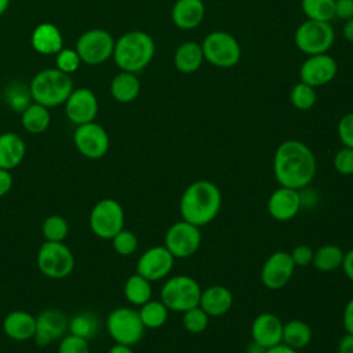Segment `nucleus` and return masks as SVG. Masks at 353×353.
Returning a JSON list of instances; mask_svg holds the SVG:
<instances>
[{
	"label": "nucleus",
	"mask_w": 353,
	"mask_h": 353,
	"mask_svg": "<svg viewBox=\"0 0 353 353\" xmlns=\"http://www.w3.org/2000/svg\"><path fill=\"white\" fill-rule=\"evenodd\" d=\"M316 168L314 153L301 141H284L274 152L273 174L280 186L301 190L310 185L316 175Z\"/></svg>",
	"instance_id": "f257e3e1"
},
{
	"label": "nucleus",
	"mask_w": 353,
	"mask_h": 353,
	"mask_svg": "<svg viewBox=\"0 0 353 353\" xmlns=\"http://www.w3.org/2000/svg\"><path fill=\"white\" fill-rule=\"evenodd\" d=\"M222 205L219 188L211 181H196L182 193L179 212L183 221L194 226H205L212 222Z\"/></svg>",
	"instance_id": "f03ea898"
},
{
	"label": "nucleus",
	"mask_w": 353,
	"mask_h": 353,
	"mask_svg": "<svg viewBox=\"0 0 353 353\" xmlns=\"http://www.w3.org/2000/svg\"><path fill=\"white\" fill-rule=\"evenodd\" d=\"M156 44L152 36L143 30H131L114 41L113 59L120 70L138 73L153 59Z\"/></svg>",
	"instance_id": "7ed1b4c3"
},
{
	"label": "nucleus",
	"mask_w": 353,
	"mask_h": 353,
	"mask_svg": "<svg viewBox=\"0 0 353 353\" xmlns=\"http://www.w3.org/2000/svg\"><path fill=\"white\" fill-rule=\"evenodd\" d=\"M73 88L70 74H66L57 68H50L33 76L29 85V92L33 102L50 109L63 105Z\"/></svg>",
	"instance_id": "20e7f679"
},
{
	"label": "nucleus",
	"mask_w": 353,
	"mask_h": 353,
	"mask_svg": "<svg viewBox=\"0 0 353 353\" xmlns=\"http://www.w3.org/2000/svg\"><path fill=\"white\" fill-rule=\"evenodd\" d=\"M200 295V284L186 274H178L167 279L160 290V301L168 307V310L181 313L199 306Z\"/></svg>",
	"instance_id": "39448f33"
},
{
	"label": "nucleus",
	"mask_w": 353,
	"mask_h": 353,
	"mask_svg": "<svg viewBox=\"0 0 353 353\" xmlns=\"http://www.w3.org/2000/svg\"><path fill=\"white\" fill-rule=\"evenodd\" d=\"M40 273L52 280L68 277L74 269V255L63 241H46L36 256Z\"/></svg>",
	"instance_id": "423d86ee"
},
{
	"label": "nucleus",
	"mask_w": 353,
	"mask_h": 353,
	"mask_svg": "<svg viewBox=\"0 0 353 353\" xmlns=\"http://www.w3.org/2000/svg\"><path fill=\"white\" fill-rule=\"evenodd\" d=\"M124 208L114 199H102L97 201L88 215V225L91 232L102 239L112 240L121 229H124Z\"/></svg>",
	"instance_id": "0eeeda50"
},
{
	"label": "nucleus",
	"mask_w": 353,
	"mask_h": 353,
	"mask_svg": "<svg viewBox=\"0 0 353 353\" xmlns=\"http://www.w3.org/2000/svg\"><path fill=\"white\" fill-rule=\"evenodd\" d=\"M106 330L114 342L134 346L143 338L146 328L143 327L137 309L120 306L108 314Z\"/></svg>",
	"instance_id": "6e6552de"
},
{
	"label": "nucleus",
	"mask_w": 353,
	"mask_h": 353,
	"mask_svg": "<svg viewBox=\"0 0 353 353\" xmlns=\"http://www.w3.org/2000/svg\"><path fill=\"white\" fill-rule=\"evenodd\" d=\"M201 48L204 61L216 68H232L241 58V48L237 39L225 30L208 33L201 43Z\"/></svg>",
	"instance_id": "1a4fd4ad"
},
{
	"label": "nucleus",
	"mask_w": 353,
	"mask_h": 353,
	"mask_svg": "<svg viewBox=\"0 0 353 353\" xmlns=\"http://www.w3.org/2000/svg\"><path fill=\"white\" fill-rule=\"evenodd\" d=\"M334 40L335 33L330 22L306 19L296 28L294 33L296 48L306 55L327 52L332 47Z\"/></svg>",
	"instance_id": "9d476101"
},
{
	"label": "nucleus",
	"mask_w": 353,
	"mask_h": 353,
	"mask_svg": "<svg viewBox=\"0 0 353 353\" xmlns=\"http://www.w3.org/2000/svg\"><path fill=\"white\" fill-rule=\"evenodd\" d=\"M114 39L105 29H90L80 34L74 50L81 62L87 65H101L113 57Z\"/></svg>",
	"instance_id": "9b49d317"
},
{
	"label": "nucleus",
	"mask_w": 353,
	"mask_h": 353,
	"mask_svg": "<svg viewBox=\"0 0 353 353\" xmlns=\"http://www.w3.org/2000/svg\"><path fill=\"white\" fill-rule=\"evenodd\" d=\"M201 245V232L199 226L183 219L172 223L164 236V247L175 259H185L197 252Z\"/></svg>",
	"instance_id": "f8f14e48"
},
{
	"label": "nucleus",
	"mask_w": 353,
	"mask_h": 353,
	"mask_svg": "<svg viewBox=\"0 0 353 353\" xmlns=\"http://www.w3.org/2000/svg\"><path fill=\"white\" fill-rule=\"evenodd\" d=\"M73 143L83 157L88 160H99L108 153L110 148V138L101 124L90 121L76 125Z\"/></svg>",
	"instance_id": "ddd939ff"
},
{
	"label": "nucleus",
	"mask_w": 353,
	"mask_h": 353,
	"mask_svg": "<svg viewBox=\"0 0 353 353\" xmlns=\"http://www.w3.org/2000/svg\"><path fill=\"white\" fill-rule=\"evenodd\" d=\"M174 262L175 258L164 245H154L148 248L138 258L135 273L141 274L150 283L159 281L171 273Z\"/></svg>",
	"instance_id": "4468645a"
},
{
	"label": "nucleus",
	"mask_w": 353,
	"mask_h": 353,
	"mask_svg": "<svg viewBox=\"0 0 353 353\" xmlns=\"http://www.w3.org/2000/svg\"><path fill=\"white\" fill-rule=\"evenodd\" d=\"M63 105L66 117L74 125L94 121L99 109V103L95 94L87 87L73 88V91L70 92Z\"/></svg>",
	"instance_id": "2eb2a0df"
},
{
	"label": "nucleus",
	"mask_w": 353,
	"mask_h": 353,
	"mask_svg": "<svg viewBox=\"0 0 353 353\" xmlns=\"http://www.w3.org/2000/svg\"><path fill=\"white\" fill-rule=\"evenodd\" d=\"M336 72L338 63L327 52L309 55L299 68V79L301 81L316 88L332 81L336 76Z\"/></svg>",
	"instance_id": "dca6fc26"
},
{
	"label": "nucleus",
	"mask_w": 353,
	"mask_h": 353,
	"mask_svg": "<svg viewBox=\"0 0 353 353\" xmlns=\"http://www.w3.org/2000/svg\"><path fill=\"white\" fill-rule=\"evenodd\" d=\"M295 270L290 252L276 251L268 256L261 270V281L269 290H280L288 284Z\"/></svg>",
	"instance_id": "f3484780"
},
{
	"label": "nucleus",
	"mask_w": 353,
	"mask_h": 353,
	"mask_svg": "<svg viewBox=\"0 0 353 353\" xmlns=\"http://www.w3.org/2000/svg\"><path fill=\"white\" fill-rule=\"evenodd\" d=\"M69 320L66 314L58 309H46L36 316V345L46 347L50 343L59 341L68 334Z\"/></svg>",
	"instance_id": "a211bd4d"
},
{
	"label": "nucleus",
	"mask_w": 353,
	"mask_h": 353,
	"mask_svg": "<svg viewBox=\"0 0 353 353\" xmlns=\"http://www.w3.org/2000/svg\"><path fill=\"white\" fill-rule=\"evenodd\" d=\"M301 207L302 194L299 190L287 186H280L276 189L268 200V212L279 222H287L295 218Z\"/></svg>",
	"instance_id": "6ab92c4d"
},
{
	"label": "nucleus",
	"mask_w": 353,
	"mask_h": 353,
	"mask_svg": "<svg viewBox=\"0 0 353 353\" xmlns=\"http://www.w3.org/2000/svg\"><path fill=\"white\" fill-rule=\"evenodd\" d=\"M283 324L274 313L265 312L258 314L251 324L252 341L265 349L281 343Z\"/></svg>",
	"instance_id": "aec40b11"
},
{
	"label": "nucleus",
	"mask_w": 353,
	"mask_h": 353,
	"mask_svg": "<svg viewBox=\"0 0 353 353\" xmlns=\"http://www.w3.org/2000/svg\"><path fill=\"white\" fill-rule=\"evenodd\" d=\"M3 332L17 342L30 341L36 332V316L26 310H12L3 320Z\"/></svg>",
	"instance_id": "412c9836"
},
{
	"label": "nucleus",
	"mask_w": 353,
	"mask_h": 353,
	"mask_svg": "<svg viewBox=\"0 0 353 353\" xmlns=\"http://www.w3.org/2000/svg\"><path fill=\"white\" fill-rule=\"evenodd\" d=\"M204 17L205 6L203 0H176L171 8V19L182 30L197 28Z\"/></svg>",
	"instance_id": "4be33fe9"
},
{
	"label": "nucleus",
	"mask_w": 353,
	"mask_h": 353,
	"mask_svg": "<svg viewBox=\"0 0 353 353\" xmlns=\"http://www.w3.org/2000/svg\"><path fill=\"white\" fill-rule=\"evenodd\" d=\"M30 44L41 55H57L63 48V37L54 23L43 22L33 29Z\"/></svg>",
	"instance_id": "5701e85b"
},
{
	"label": "nucleus",
	"mask_w": 353,
	"mask_h": 353,
	"mask_svg": "<svg viewBox=\"0 0 353 353\" xmlns=\"http://www.w3.org/2000/svg\"><path fill=\"white\" fill-rule=\"evenodd\" d=\"M233 305V295L223 285H211L201 290L199 306L210 317H221L226 314Z\"/></svg>",
	"instance_id": "b1692460"
},
{
	"label": "nucleus",
	"mask_w": 353,
	"mask_h": 353,
	"mask_svg": "<svg viewBox=\"0 0 353 353\" xmlns=\"http://www.w3.org/2000/svg\"><path fill=\"white\" fill-rule=\"evenodd\" d=\"M26 154V143L17 132L0 134V168L14 170L18 167Z\"/></svg>",
	"instance_id": "393cba45"
},
{
	"label": "nucleus",
	"mask_w": 353,
	"mask_h": 353,
	"mask_svg": "<svg viewBox=\"0 0 353 353\" xmlns=\"http://www.w3.org/2000/svg\"><path fill=\"white\" fill-rule=\"evenodd\" d=\"M141 91V81L137 73L120 70L110 81V94L114 101L120 103H130L135 101Z\"/></svg>",
	"instance_id": "a878e982"
},
{
	"label": "nucleus",
	"mask_w": 353,
	"mask_h": 353,
	"mask_svg": "<svg viewBox=\"0 0 353 353\" xmlns=\"http://www.w3.org/2000/svg\"><path fill=\"white\" fill-rule=\"evenodd\" d=\"M203 62V48L196 41H185L174 52V65L181 73H193L201 68Z\"/></svg>",
	"instance_id": "bb28decb"
},
{
	"label": "nucleus",
	"mask_w": 353,
	"mask_h": 353,
	"mask_svg": "<svg viewBox=\"0 0 353 353\" xmlns=\"http://www.w3.org/2000/svg\"><path fill=\"white\" fill-rule=\"evenodd\" d=\"M51 123V114L48 108L33 102L29 103L21 113V124L25 131L30 134L44 132Z\"/></svg>",
	"instance_id": "cd10ccee"
},
{
	"label": "nucleus",
	"mask_w": 353,
	"mask_h": 353,
	"mask_svg": "<svg viewBox=\"0 0 353 353\" xmlns=\"http://www.w3.org/2000/svg\"><path fill=\"white\" fill-rule=\"evenodd\" d=\"M313 332L307 323L302 320H290L283 324V339L281 342L295 350L306 347L312 341Z\"/></svg>",
	"instance_id": "c85d7f7f"
},
{
	"label": "nucleus",
	"mask_w": 353,
	"mask_h": 353,
	"mask_svg": "<svg viewBox=\"0 0 353 353\" xmlns=\"http://www.w3.org/2000/svg\"><path fill=\"white\" fill-rule=\"evenodd\" d=\"M343 251L335 244H323L313 252L312 265L321 273H330L341 268Z\"/></svg>",
	"instance_id": "c756f323"
},
{
	"label": "nucleus",
	"mask_w": 353,
	"mask_h": 353,
	"mask_svg": "<svg viewBox=\"0 0 353 353\" xmlns=\"http://www.w3.org/2000/svg\"><path fill=\"white\" fill-rule=\"evenodd\" d=\"M123 291L125 299L138 307L152 299V283L138 273L131 274L125 280Z\"/></svg>",
	"instance_id": "7c9ffc66"
},
{
	"label": "nucleus",
	"mask_w": 353,
	"mask_h": 353,
	"mask_svg": "<svg viewBox=\"0 0 353 353\" xmlns=\"http://www.w3.org/2000/svg\"><path fill=\"white\" fill-rule=\"evenodd\" d=\"M168 307L161 301H148L138 309L141 321L145 328L157 330L163 327L168 319Z\"/></svg>",
	"instance_id": "2f4dec72"
},
{
	"label": "nucleus",
	"mask_w": 353,
	"mask_h": 353,
	"mask_svg": "<svg viewBox=\"0 0 353 353\" xmlns=\"http://www.w3.org/2000/svg\"><path fill=\"white\" fill-rule=\"evenodd\" d=\"M99 328L98 319L91 312H81L74 314L68 324V332L80 338H84L90 341L95 336L97 331Z\"/></svg>",
	"instance_id": "473e14b6"
},
{
	"label": "nucleus",
	"mask_w": 353,
	"mask_h": 353,
	"mask_svg": "<svg viewBox=\"0 0 353 353\" xmlns=\"http://www.w3.org/2000/svg\"><path fill=\"white\" fill-rule=\"evenodd\" d=\"M335 0H301L302 12L307 19L330 22L334 18Z\"/></svg>",
	"instance_id": "72a5a7b5"
},
{
	"label": "nucleus",
	"mask_w": 353,
	"mask_h": 353,
	"mask_svg": "<svg viewBox=\"0 0 353 353\" xmlns=\"http://www.w3.org/2000/svg\"><path fill=\"white\" fill-rule=\"evenodd\" d=\"M41 234L46 241H65L69 234V223L62 215H48L41 223Z\"/></svg>",
	"instance_id": "f704fd0d"
},
{
	"label": "nucleus",
	"mask_w": 353,
	"mask_h": 353,
	"mask_svg": "<svg viewBox=\"0 0 353 353\" xmlns=\"http://www.w3.org/2000/svg\"><path fill=\"white\" fill-rule=\"evenodd\" d=\"M316 99H317V95H316L314 87L303 81L296 83L290 92V101L292 106L299 110H309L310 108L314 106Z\"/></svg>",
	"instance_id": "c9c22d12"
},
{
	"label": "nucleus",
	"mask_w": 353,
	"mask_h": 353,
	"mask_svg": "<svg viewBox=\"0 0 353 353\" xmlns=\"http://www.w3.org/2000/svg\"><path fill=\"white\" fill-rule=\"evenodd\" d=\"M210 316L200 307L194 306L182 313V325L190 334H200L208 325Z\"/></svg>",
	"instance_id": "e433bc0d"
},
{
	"label": "nucleus",
	"mask_w": 353,
	"mask_h": 353,
	"mask_svg": "<svg viewBox=\"0 0 353 353\" xmlns=\"http://www.w3.org/2000/svg\"><path fill=\"white\" fill-rule=\"evenodd\" d=\"M112 241V247L113 250L123 256H128L131 254H134L138 248V237L134 232L127 230V229H121L117 234L113 236Z\"/></svg>",
	"instance_id": "4c0bfd02"
},
{
	"label": "nucleus",
	"mask_w": 353,
	"mask_h": 353,
	"mask_svg": "<svg viewBox=\"0 0 353 353\" xmlns=\"http://www.w3.org/2000/svg\"><path fill=\"white\" fill-rule=\"evenodd\" d=\"M81 63V59L74 48H62L57 55H55V65L57 69L66 74H72L79 70Z\"/></svg>",
	"instance_id": "58836bf2"
},
{
	"label": "nucleus",
	"mask_w": 353,
	"mask_h": 353,
	"mask_svg": "<svg viewBox=\"0 0 353 353\" xmlns=\"http://www.w3.org/2000/svg\"><path fill=\"white\" fill-rule=\"evenodd\" d=\"M58 353H91V350L87 339L68 332L59 339Z\"/></svg>",
	"instance_id": "ea45409f"
},
{
	"label": "nucleus",
	"mask_w": 353,
	"mask_h": 353,
	"mask_svg": "<svg viewBox=\"0 0 353 353\" xmlns=\"http://www.w3.org/2000/svg\"><path fill=\"white\" fill-rule=\"evenodd\" d=\"M332 164L336 172L342 175H352L353 174V149L346 146L339 149L334 156Z\"/></svg>",
	"instance_id": "a19ab883"
},
{
	"label": "nucleus",
	"mask_w": 353,
	"mask_h": 353,
	"mask_svg": "<svg viewBox=\"0 0 353 353\" xmlns=\"http://www.w3.org/2000/svg\"><path fill=\"white\" fill-rule=\"evenodd\" d=\"M336 130L342 145L353 149V112L346 113L341 117Z\"/></svg>",
	"instance_id": "79ce46f5"
},
{
	"label": "nucleus",
	"mask_w": 353,
	"mask_h": 353,
	"mask_svg": "<svg viewBox=\"0 0 353 353\" xmlns=\"http://www.w3.org/2000/svg\"><path fill=\"white\" fill-rule=\"evenodd\" d=\"M7 102L8 105L15 110L22 113V110L30 103L29 99H32L30 92L29 94H23V90H21V87H18V90H15V87H12L11 90L7 91Z\"/></svg>",
	"instance_id": "37998d69"
},
{
	"label": "nucleus",
	"mask_w": 353,
	"mask_h": 353,
	"mask_svg": "<svg viewBox=\"0 0 353 353\" xmlns=\"http://www.w3.org/2000/svg\"><path fill=\"white\" fill-rule=\"evenodd\" d=\"M313 252H314V251L312 250V247H309V245H306V244H299V245H296V247L292 248V251L290 252V255H291V259H292L295 268H296V266H301V268H302V266H307V265L312 263Z\"/></svg>",
	"instance_id": "c03bdc74"
},
{
	"label": "nucleus",
	"mask_w": 353,
	"mask_h": 353,
	"mask_svg": "<svg viewBox=\"0 0 353 353\" xmlns=\"http://www.w3.org/2000/svg\"><path fill=\"white\" fill-rule=\"evenodd\" d=\"M334 17L347 21L353 18V0H335Z\"/></svg>",
	"instance_id": "a18cd8bd"
},
{
	"label": "nucleus",
	"mask_w": 353,
	"mask_h": 353,
	"mask_svg": "<svg viewBox=\"0 0 353 353\" xmlns=\"http://www.w3.org/2000/svg\"><path fill=\"white\" fill-rule=\"evenodd\" d=\"M14 185V178L11 175V171L0 168V197H4L10 193Z\"/></svg>",
	"instance_id": "49530a36"
},
{
	"label": "nucleus",
	"mask_w": 353,
	"mask_h": 353,
	"mask_svg": "<svg viewBox=\"0 0 353 353\" xmlns=\"http://www.w3.org/2000/svg\"><path fill=\"white\" fill-rule=\"evenodd\" d=\"M342 323H343L345 331L347 334L353 335V298L345 306L343 316H342Z\"/></svg>",
	"instance_id": "de8ad7c7"
},
{
	"label": "nucleus",
	"mask_w": 353,
	"mask_h": 353,
	"mask_svg": "<svg viewBox=\"0 0 353 353\" xmlns=\"http://www.w3.org/2000/svg\"><path fill=\"white\" fill-rule=\"evenodd\" d=\"M341 268H342L345 276L353 283V248H350L347 252L343 254Z\"/></svg>",
	"instance_id": "09e8293b"
},
{
	"label": "nucleus",
	"mask_w": 353,
	"mask_h": 353,
	"mask_svg": "<svg viewBox=\"0 0 353 353\" xmlns=\"http://www.w3.org/2000/svg\"><path fill=\"white\" fill-rule=\"evenodd\" d=\"M338 353H353V335L345 334L338 343Z\"/></svg>",
	"instance_id": "8fccbe9b"
},
{
	"label": "nucleus",
	"mask_w": 353,
	"mask_h": 353,
	"mask_svg": "<svg viewBox=\"0 0 353 353\" xmlns=\"http://www.w3.org/2000/svg\"><path fill=\"white\" fill-rule=\"evenodd\" d=\"M265 353H298V350H295V349H292V347H290V346H287L281 342L276 346H272V347L266 349Z\"/></svg>",
	"instance_id": "3c124183"
},
{
	"label": "nucleus",
	"mask_w": 353,
	"mask_h": 353,
	"mask_svg": "<svg viewBox=\"0 0 353 353\" xmlns=\"http://www.w3.org/2000/svg\"><path fill=\"white\" fill-rule=\"evenodd\" d=\"M342 34H343V37L349 43L353 44V18L345 21V25H343V29H342Z\"/></svg>",
	"instance_id": "603ef678"
},
{
	"label": "nucleus",
	"mask_w": 353,
	"mask_h": 353,
	"mask_svg": "<svg viewBox=\"0 0 353 353\" xmlns=\"http://www.w3.org/2000/svg\"><path fill=\"white\" fill-rule=\"evenodd\" d=\"M108 353H134V352H132L131 346L114 342V345L108 350Z\"/></svg>",
	"instance_id": "864d4df0"
},
{
	"label": "nucleus",
	"mask_w": 353,
	"mask_h": 353,
	"mask_svg": "<svg viewBox=\"0 0 353 353\" xmlns=\"http://www.w3.org/2000/svg\"><path fill=\"white\" fill-rule=\"evenodd\" d=\"M265 352H266V349L262 347L261 345L255 343L254 341L247 346V350H245V353H265Z\"/></svg>",
	"instance_id": "5fc2aeb1"
},
{
	"label": "nucleus",
	"mask_w": 353,
	"mask_h": 353,
	"mask_svg": "<svg viewBox=\"0 0 353 353\" xmlns=\"http://www.w3.org/2000/svg\"><path fill=\"white\" fill-rule=\"evenodd\" d=\"M11 0H0V17L8 10Z\"/></svg>",
	"instance_id": "6e6d98bb"
},
{
	"label": "nucleus",
	"mask_w": 353,
	"mask_h": 353,
	"mask_svg": "<svg viewBox=\"0 0 353 353\" xmlns=\"http://www.w3.org/2000/svg\"><path fill=\"white\" fill-rule=\"evenodd\" d=\"M0 291H1V285H0Z\"/></svg>",
	"instance_id": "4d7b16f0"
}]
</instances>
